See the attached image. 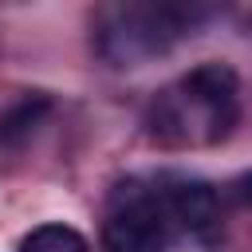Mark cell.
<instances>
[{
    "mask_svg": "<svg viewBox=\"0 0 252 252\" xmlns=\"http://www.w3.org/2000/svg\"><path fill=\"white\" fill-rule=\"evenodd\" d=\"M201 16H205L201 4H177V0L110 4L98 12V24H94L98 55L114 67H142L165 55L181 35H189Z\"/></svg>",
    "mask_w": 252,
    "mask_h": 252,
    "instance_id": "7a4b0ae2",
    "label": "cell"
},
{
    "mask_svg": "<svg viewBox=\"0 0 252 252\" xmlns=\"http://www.w3.org/2000/svg\"><path fill=\"white\" fill-rule=\"evenodd\" d=\"M169 236V213L161 189L130 177L114 185L106 217H102V248L106 252H158Z\"/></svg>",
    "mask_w": 252,
    "mask_h": 252,
    "instance_id": "3957f363",
    "label": "cell"
},
{
    "mask_svg": "<svg viewBox=\"0 0 252 252\" xmlns=\"http://www.w3.org/2000/svg\"><path fill=\"white\" fill-rule=\"evenodd\" d=\"M47 110H51V102H47L43 94H32V98L16 102L8 114H0V146H4V150H20V146L35 134V126L43 122Z\"/></svg>",
    "mask_w": 252,
    "mask_h": 252,
    "instance_id": "5b68a950",
    "label": "cell"
},
{
    "mask_svg": "<svg viewBox=\"0 0 252 252\" xmlns=\"http://www.w3.org/2000/svg\"><path fill=\"white\" fill-rule=\"evenodd\" d=\"M240 122V79L228 63H201L161 87L150 102V138L165 150L220 146Z\"/></svg>",
    "mask_w": 252,
    "mask_h": 252,
    "instance_id": "6da1fadb",
    "label": "cell"
},
{
    "mask_svg": "<svg viewBox=\"0 0 252 252\" xmlns=\"http://www.w3.org/2000/svg\"><path fill=\"white\" fill-rule=\"evenodd\" d=\"M224 197H228V201H236V205H252V173H240L236 181H228Z\"/></svg>",
    "mask_w": 252,
    "mask_h": 252,
    "instance_id": "52a82bcc",
    "label": "cell"
},
{
    "mask_svg": "<svg viewBox=\"0 0 252 252\" xmlns=\"http://www.w3.org/2000/svg\"><path fill=\"white\" fill-rule=\"evenodd\" d=\"M169 224H181L193 236H205L220 220V193L201 177H173L169 189H161Z\"/></svg>",
    "mask_w": 252,
    "mask_h": 252,
    "instance_id": "277c9868",
    "label": "cell"
},
{
    "mask_svg": "<svg viewBox=\"0 0 252 252\" xmlns=\"http://www.w3.org/2000/svg\"><path fill=\"white\" fill-rule=\"evenodd\" d=\"M16 252H91V244H87V236L79 228L47 220V224H35L32 232H24Z\"/></svg>",
    "mask_w": 252,
    "mask_h": 252,
    "instance_id": "8992f818",
    "label": "cell"
}]
</instances>
